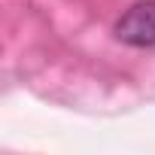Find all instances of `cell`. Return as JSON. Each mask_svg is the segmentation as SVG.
Here are the masks:
<instances>
[{
  "label": "cell",
  "instance_id": "cell-1",
  "mask_svg": "<svg viewBox=\"0 0 155 155\" xmlns=\"http://www.w3.org/2000/svg\"><path fill=\"white\" fill-rule=\"evenodd\" d=\"M116 37L128 46H137V49L155 46V0L134 3L116 21Z\"/></svg>",
  "mask_w": 155,
  "mask_h": 155
}]
</instances>
